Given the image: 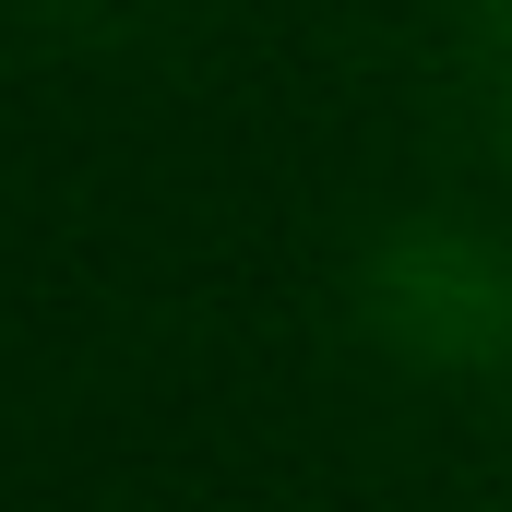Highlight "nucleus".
<instances>
[{"label": "nucleus", "mask_w": 512, "mask_h": 512, "mask_svg": "<svg viewBox=\"0 0 512 512\" xmlns=\"http://www.w3.org/2000/svg\"><path fill=\"white\" fill-rule=\"evenodd\" d=\"M370 322H382L393 358H429V370H501L512 358V251L429 215V227H393L370 251Z\"/></svg>", "instance_id": "1"}]
</instances>
